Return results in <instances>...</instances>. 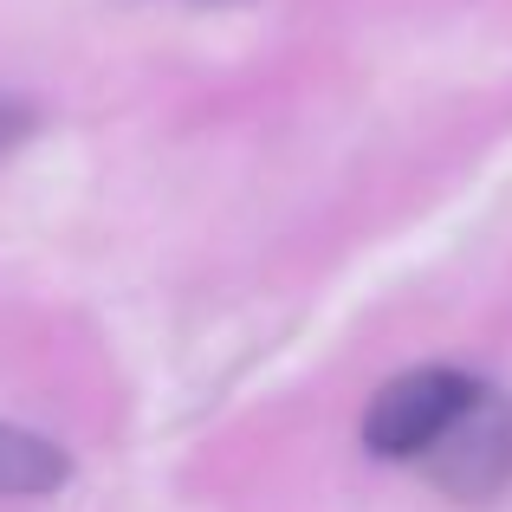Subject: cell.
<instances>
[{
    "label": "cell",
    "instance_id": "1",
    "mask_svg": "<svg viewBox=\"0 0 512 512\" xmlns=\"http://www.w3.org/2000/svg\"><path fill=\"white\" fill-rule=\"evenodd\" d=\"M480 389H487L480 376L448 370V363L396 376V383H383L370 396V409H363V448L383 454V461H422Z\"/></svg>",
    "mask_w": 512,
    "mask_h": 512
},
{
    "label": "cell",
    "instance_id": "2",
    "mask_svg": "<svg viewBox=\"0 0 512 512\" xmlns=\"http://www.w3.org/2000/svg\"><path fill=\"white\" fill-rule=\"evenodd\" d=\"M422 467L441 493H454V500H467V506L506 493L512 487V396L480 389L448 422V435L422 454Z\"/></svg>",
    "mask_w": 512,
    "mask_h": 512
},
{
    "label": "cell",
    "instance_id": "3",
    "mask_svg": "<svg viewBox=\"0 0 512 512\" xmlns=\"http://www.w3.org/2000/svg\"><path fill=\"white\" fill-rule=\"evenodd\" d=\"M65 480H72V461H65L59 441L26 435V428L0 422V493L33 500V493H59Z\"/></svg>",
    "mask_w": 512,
    "mask_h": 512
}]
</instances>
